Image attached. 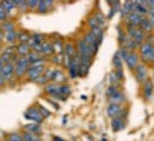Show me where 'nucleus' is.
<instances>
[{
	"mask_svg": "<svg viewBox=\"0 0 154 141\" xmlns=\"http://www.w3.org/2000/svg\"><path fill=\"white\" fill-rule=\"evenodd\" d=\"M138 54L141 59V63L147 64L149 67L154 66V44L149 43V41L141 43L138 47Z\"/></svg>",
	"mask_w": 154,
	"mask_h": 141,
	"instance_id": "f257e3e1",
	"label": "nucleus"
},
{
	"mask_svg": "<svg viewBox=\"0 0 154 141\" xmlns=\"http://www.w3.org/2000/svg\"><path fill=\"white\" fill-rule=\"evenodd\" d=\"M76 46H77V54H79L80 59L93 60L94 57H96V54H97V51H96V50H94L83 37H80L79 40H77Z\"/></svg>",
	"mask_w": 154,
	"mask_h": 141,
	"instance_id": "f03ea898",
	"label": "nucleus"
},
{
	"mask_svg": "<svg viewBox=\"0 0 154 141\" xmlns=\"http://www.w3.org/2000/svg\"><path fill=\"white\" fill-rule=\"evenodd\" d=\"M126 33L128 37H131L136 43L138 44V47H140V44L144 43L146 41V34L147 33L141 30L140 26H133V24H126Z\"/></svg>",
	"mask_w": 154,
	"mask_h": 141,
	"instance_id": "7ed1b4c3",
	"label": "nucleus"
},
{
	"mask_svg": "<svg viewBox=\"0 0 154 141\" xmlns=\"http://www.w3.org/2000/svg\"><path fill=\"white\" fill-rule=\"evenodd\" d=\"M29 66H30V61L29 59L24 56V57H19L17 61L14 63V76H16L17 80H20L26 76V73L29 70Z\"/></svg>",
	"mask_w": 154,
	"mask_h": 141,
	"instance_id": "20e7f679",
	"label": "nucleus"
},
{
	"mask_svg": "<svg viewBox=\"0 0 154 141\" xmlns=\"http://www.w3.org/2000/svg\"><path fill=\"white\" fill-rule=\"evenodd\" d=\"M133 76L136 78V81L138 84H143L147 78H150V67L144 63H140V64L133 70Z\"/></svg>",
	"mask_w": 154,
	"mask_h": 141,
	"instance_id": "39448f33",
	"label": "nucleus"
},
{
	"mask_svg": "<svg viewBox=\"0 0 154 141\" xmlns=\"http://www.w3.org/2000/svg\"><path fill=\"white\" fill-rule=\"evenodd\" d=\"M106 113H107V117L110 118H116V117H127V109L123 107L121 104H116V103H109L107 109H106Z\"/></svg>",
	"mask_w": 154,
	"mask_h": 141,
	"instance_id": "423d86ee",
	"label": "nucleus"
},
{
	"mask_svg": "<svg viewBox=\"0 0 154 141\" xmlns=\"http://www.w3.org/2000/svg\"><path fill=\"white\" fill-rule=\"evenodd\" d=\"M24 117L30 121H34V123H42L44 121V117L43 114H42V110H40V106H33V107H30L24 111Z\"/></svg>",
	"mask_w": 154,
	"mask_h": 141,
	"instance_id": "0eeeda50",
	"label": "nucleus"
},
{
	"mask_svg": "<svg viewBox=\"0 0 154 141\" xmlns=\"http://www.w3.org/2000/svg\"><path fill=\"white\" fill-rule=\"evenodd\" d=\"M43 88H44V93H46L50 98H54V100H66V98L60 94V84L50 81L49 84L44 86Z\"/></svg>",
	"mask_w": 154,
	"mask_h": 141,
	"instance_id": "6e6552de",
	"label": "nucleus"
},
{
	"mask_svg": "<svg viewBox=\"0 0 154 141\" xmlns=\"http://www.w3.org/2000/svg\"><path fill=\"white\" fill-rule=\"evenodd\" d=\"M0 73L5 76L7 84H10V86H13V84H14V80H17L16 76H14V63H13V61L6 63V64L3 66V69L0 70Z\"/></svg>",
	"mask_w": 154,
	"mask_h": 141,
	"instance_id": "1a4fd4ad",
	"label": "nucleus"
},
{
	"mask_svg": "<svg viewBox=\"0 0 154 141\" xmlns=\"http://www.w3.org/2000/svg\"><path fill=\"white\" fill-rule=\"evenodd\" d=\"M141 86V97H143L144 101H150L154 96V81L153 78H147Z\"/></svg>",
	"mask_w": 154,
	"mask_h": 141,
	"instance_id": "9d476101",
	"label": "nucleus"
},
{
	"mask_svg": "<svg viewBox=\"0 0 154 141\" xmlns=\"http://www.w3.org/2000/svg\"><path fill=\"white\" fill-rule=\"evenodd\" d=\"M140 63H141V59H140V54H138V50L137 51H130V53L127 54V57L124 59V64H126V67L131 71L134 70Z\"/></svg>",
	"mask_w": 154,
	"mask_h": 141,
	"instance_id": "9b49d317",
	"label": "nucleus"
},
{
	"mask_svg": "<svg viewBox=\"0 0 154 141\" xmlns=\"http://www.w3.org/2000/svg\"><path fill=\"white\" fill-rule=\"evenodd\" d=\"M56 3L57 0H40V3L37 6V13L40 14H46V13H50V11L54 10L56 7Z\"/></svg>",
	"mask_w": 154,
	"mask_h": 141,
	"instance_id": "f8f14e48",
	"label": "nucleus"
},
{
	"mask_svg": "<svg viewBox=\"0 0 154 141\" xmlns=\"http://www.w3.org/2000/svg\"><path fill=\"white\" fill-rule=\"evenodd\" d=\"M44 70H46V69H37V67H30V66H29V70H27V73H26V76H24L26 77V81L36 83L38 77L44 73Z\"/></svg>",
	"mask_w": 154,
	"mask_h": 141,
	"instance_id": "ddd939ff",
	"label": "nucleus"
},
{
	"mask_svg": "<svg viewBox=\"0 0 154 141\" xmlns=\"http://www.w3.org/2000/svg\"><path fill=\"white\" fill-rule=\"evenodd\" d=\"M146 16L140 14L137 11H130L126 17H124V24H133V26H140V23L143 22Z\"/></svg>",
	"mask_w": 154,
	"mask_h": 141,
	"instance_id": "4468645a",
	"label": "nucleus"
},
{
	"mask_svg": "<svg viewBox=\"0 0 154 141\" xmlns=\"http://www.w3.org/2000/svg\"><path fill=\"white\" fill-rule=\"evenodd\" d=\"M83 38H84V40H86V41H87L96 51H99V47H100V43H101V41L94 36V33L91 32V30H87V32L84 33V34H83Z\"/></svg>",
	"mask_w": 154,
	"mask_h": 141,
	"instance_id": "2eb2a0df",
	"label": "nucleus"
},
{
	"mask_svg": "<svg viewBox=\"0 0 154 141\" xmlns=\"http://www.w3.org/2000/svg\"><path fill=\"white\" fill-rule=\"evenodd\" d=\"M67 80H69V76L61 69H54L53 70V74H51V81L53 83L63 84V83H67Z\"/></svg>",
	"mask_w": 154,
	"mask_h": 141,
	"instance_id": "dca6fc26",
	"label": "nucleus"
},
{
	"mask_svg": "<svg viewBox=\"0 0 154 141\" xmlns=\"http://www.w3.org/2000/svg\"><path fill=\"white\" fill-rule=\"evenodd\" d=\"M109 103H116V104H121V106H124L127 103V97L124 91L123 90H119V91L113 94L111 97H109Z\"/></svg>",
	"mask_w": 154,
	"mask_h": 141,
	"instance_id": "f3484780",
	"label": "nucleus"
},
{
	"mask_svg": "<svg viewBox=\"0 0 154 141\" xmlns=\"http://www.w3.org/2000/svg\"><path fill=\"white\" fill-rule=\"evenodd\" d=\"M111 128H113V131H116V133L124 130V128H126V118H124V117L111 118Z\"/></svg>",
	"mask_w": 154,
	"mask_h": 141,
	"instance_id": "a211bd4d",
	"label": "nucleus"
},
{
	"mask_svg": "<svg viewBox=\"0 0 154 141\" xmlns=\"http://www.w3.org/2000/svg\"><path fill=\"white\" fill-rule=\"evenodd\" d=\"M32 51L30 49V46L27 43H17L16 44V54L19 57H24V56H27L29 53Z\"/></svg>",
	"mask_w": 154,
	"mask_h": 141,
	"instance_id": "6ab92c4d",
	"label": "nucleus"
},
{
	"mask_svg": "<svg viewBox=\"0 0 154 141\" xmlns=\"http://www.w3.org/2000/svg\"><path fill=\"white\" fill-rule=\"evenodd\" d=\"M63 54L66 56V57H72V56H76L77 54V46L76 43H73V41H67L64 44V53Z\"/></svg>",
	"mask_w": 154,
	"mask_h": 141,
	"instance_id": "aec40b11",
	"label": "nucleus"
},
{
	"mask_svg": "<svg viewBox=\"0 0 154 141\" xmlns=\"http://www.w3.org/2000/svg\"><path fill=\"white\" fill-rule=\"evenodd\" d=\"M140 29L144 30L146 33H151V32H154V24H153V22L150 20L149 17L146 16L143 19V22L140 23Z\"/></svg>",
	"mask_w": 154,
	"mask_h": 141,
	"instance_id": "412c9836",
	"label": "nucleus"
},
{
	"mask_svg": "<svg viewBox=\"0 0 154 141\" xmlns=\"http://www.w3.org/2000/svg\"><path fill=\"white\" fill-rule=\"evenodd\" d=\"M43 54L44 57H50L54 54V47H53V41L51 40H46L43 43Z\"/></svg>",
	"mask_w": 154,
	"mask_h": 141,
	"instance_id": "4be33fe9",
	"label": "nucleus"
},
{
	"mask_svg": "<svg viewBox=\"0 0 154 141\" xmlns=\"http://www.w3.org/2000/svg\"><path fill=\"white\" fill-rule=\"evenodd\" d=\"M49 59L50 63H53L54 66H64V60H66V56L64 54H57V53H54L53 56H50V57H47Z\"/></svg>",
	"mask_w": 154,
	"mask_h": 141,
	"instance_id": "5701e85b",
	"label": "nucleus"
},
{
	"mask_svg": "<svg viewBox=\"0 0 154 141\" xmlns=\"http://www.w3.org/2000/svg\"><path fill=\"white\" fill-rule=\"evenodd\" d=\"M111 64H113V67H114V70H123V69H124V60L121 59L119 53H116V54L113 56Z\"/></svg>",
	"mask_w": 154,
	"mask_h": 141,
	"instance_id": "b1692460",
	"label": "nucleus"
},
{
	"mask_svg": "<svg viewBox=\"0 0 154 141\" xmlns=\"http://www.w3.org/2000/svg\"><path fill=\"white\" fill-rule=\"evenodd\" d=\"M17 36H19V30H11V32L5 33V40H6V43H9V44L17 43Z\"/></svg>",
	"mask_w": 154,
	"mask_h": 141,
	"instance_id": "393cba45",
	"label": "nucleus"
},
{
	"mask_svg": "<svg viewBox=\"0 0 154 141\" xmlns=\"http://www.w3.org/2000/svg\"><path fill=\"white\" fill-rule=\"evenodd\" d=\"M32 38V33L27 30H19V36H17V43H29Z\"/></svg>",
	"mask_w": 154,
	"mask_h": 141,
	"instance_id": "a878e982",
	"label": "nucleus"
},
{
	"mask_svg": "<svg viewBox=\"0 0 154 141\" xmlns=\"http://www.w3.org/2000/svg\"><path fill=\"white\" fill-rule=\"evenodd\" d=\"M90 66H91V63H84V61H80L79 69H77V74H79V77L86 76V74L88 73V70H90Z\"/></svg>",
	"mask_w": 154,
	"mask_h": 141,
	"instance_id": "bb28decb",
	"label": "nucleus"
},
{
	"mask_svg": "<svg viewBox=\"0 0 154 141\" xmlns=\"http://www.w3.org/2000/svg\"><path fill=\"white\" fill-rule=\"evenodd\" d=\"M11 2L14 3V6H16V9L19 11H22V13H24V11H29L27 0H11Z\"/></svg>",
	"mask_w": 154,
	"mask_h": 141,
	"instance_id": "cd10ccee",
	"label": "nucleus"
},
{
	"mask_svg": "<svg viewBox=\"0 0 154 141\" xmlns=\"http://www.w3.org/2000/svg\"><path fill=\"white\" fill-rule=\"evenodd\" d=\"M40 130H42L40 123H34V121H32L30 124L24 125V131H29V133H36V134H38V133H40Z\"/></svg>",
	"mask_w": 154,
	"mask_h": 141,
	"instance_id": "c85d7f7f",
	"label": "nucleus"
},
{
	"mask_svg": "<svg viewBox=\"0 0 154 141\" xmlns=\"http://www.w3.org/2000/svg\"><path fill=\"white\" fill-rule=\"evenodd\" d=\"M0 5L5 7V10L9 13V16H10V14H11V13H13L14 10H17L16 6H14V3H13L11 0H2V3H0Z\"/></svg>",
	"mask_w": 154,
	"mask_h": 141,
	"instance_id": "c756f323",
	"label": "nucleus"
},
{
	"mask_svg": "<svg viewBox=\"0 0 154 141\" xmlns=\"http://www.w3.org/2000/svg\"><path fill=\"white\" fill-rule=\"evenodd\" d=\"M2 24V30L5 33L7 32H11V30H16V24H14V22H11V20H5V22H2L0 23Z\"/></svg>",
	"mask_w": 154,
	"mask_h": 141,
	"instance_id": "7c9ffc66",
	"label": "nucleus"
},
{
	"mask_svg": "<svg viewBox=\"0 0 154 141\" xmlns=\"http://www.w3.org/2000/svg\"><path fill=\"white\" fill-rule=\"evenodd\" d=\"M130 11H133V5H131V2L130 0H126V3H124V6L120 9V14H121V17L124 19V17L130 13Z\"/></svg>",
	"mask_w": 154,
	"mask_h": 141,
	"instance_id": "2f4dec72",
	"label": "nucleus"
},
{
	"mask_svg": "<svg viewBox=\"0 0 154 141\" xmlns=\"http://www.w3.org/2000/svg\"><path fill=\"white\" fill-rule=\"evenodd\" d=\"M94 17L97 19V22H99V26L101 29H106V24H107V20H106V17H104V14L101 13L100 10H97L96 13H94Z\"/></svg>",
	"mask_w": 154,
	"mask_h": 141,
	"instance_id": "473e14b6",
	"label": "nucleus"
},
{
	"mask_svg": "<svg viewBox=\"0 0 154 141\" xmlns=\"http://www.w3.org/2000/svg\"><path fill=\"white\" fill-rule=\"evenodd\" d=\"M23 140L24 141H42V138H40L36 133H29V131H24V133H23Z\"/></svg>",
	"mask_w": 154,
	"mask_h": 141,
	"instance_id": "72a5a7b5",
	"label": "nucleus"
},
{
	"mask_svg": "<svg viewBox=\"0 0 154 141\" xmlns=\"http://www.w3.org/2000/svg\"><path fill=\"white\" fill-rule=\"evenodd\" d=\"M60 94L64 98H67L69 96H70V94H72V87L69 86L67 83H63V84H60Z\"/></svg>",
	"mask_w": 154,
	"mask_h": 141,
	"instance_id": "f704fd0d",
	"label": "nucleus"
},
{
	"mask_svg": "<svg viewBox=\"0 0 154 141\" xmlns=\"http://www.w3.org/2000/svg\"><path fill=\"white\" fill-rule=\"evenodd\" d=\"M119 90H121V87L114 86V84H109L107 90H106V97H107V98L111 97V96H113V94H116V93L119 91Z\"/></svg>",
	"mask_w": 154,
	"mask_h": 141,
	"instance_id": "c9c22d12",
	"label": "nucleus"
},
{
	"mask_svg": "<svg viewBox=\"0 0 154 141\" xmlns=\"http://www.w3.org/2000/svg\"><path fill=\"white\" fill-rule=\"evenodd\" d=\"M109 81H110V84H114V86H119V87H123V83L117 78V76H116L114 70L111 71L110 74H109Z\"/></svg>",
	"mask_w": 154,
	"mask_h": 141,
	"instance_id": "e433bc0d",
	"label": "nucleus"
},
{
	"mask_svg": "<svg viewBox=\"0 0 154 141\" xmlns=\"http://www.w3.org/2000/svg\"><path fill=\"white\" fill-rule=\"evenodd\" d=\"M26 57L29 59V61H30V63H33V61H36V60H38V59H42V57H44V56L42 54V53H37V51L32 50V51H30Z\"/></svg>",
	"mask_w": 154,
	"mask_h": 141,
	"instance_id": "4c0bfd02",
	"label": "nucleus"
},
{
	"mask_svg": "<svg viewBox=\"0 0 154 141\" xmlns=\"http://www.w3.org/2000/svg\"><path fill=\"white\" fill-rule=\"evenodd\" d=\"M87 26H88V29H90V30H91V29H96V27H100L99 22H97V19L94 17V14H93V16H90L87 19Z\"/></svg>",
	"mask_w": 154,
	"mask_h": 141,
	"instance_id": "58836bf2",
	"label": "nucleus"
},
{
	"mask_svg": "<svg viewBox=\"0 0 154 141\" xmlns=\"http://www.w3.org/2000/svg\"><path fill=\"white\" fill-rule=\"evenodd\" d=\"M50 83V78L47 76H46V74H42V76L38 77L37 78V81H36V84H38V86H42V87H44V86H47V84H49Z\"/></svg>",
	"mask_w": 154,
	"mask_h": 141,
	"instance_id": "ea45409f",
	"label": "nucleus"
},
{
	"mask_svg": "<svg viewBox=\"0 0 154 141\" xmlns=\"http://www.w3.org/2000/svg\"><path fill=\"white\" fill-rule=\"evenodd\" d=\"M6 141H24V140H23V134H20V133H11V134H9Z\"/></svg>",
	"mask_w": 154,
	"mask_h": 141,
	"instance_id": "a19ab883",
	"label": "nucleus"
},
{
	"mask_svg": "<svg viewBox=\"0 0 154 141\" xmlns=\"http://www.w3.org/2000/svg\"><path fill=\"white\" fill-rule=\"evenodd\" d=\"M40 3V0H27V6L30 11H36L37 10V6Z\"/></svg>",
	"mask_w": 154,
	"mask_h": 141,
	"instance_id": "79ce46f5",
	"label": "nucleus"
},
{
	"mask_svg": "<svg viewBox=\"0 0 154 141\" xmlns=\"http://www.w3.org/2000/svg\"><path fill=\"white\" fill-rule=\"evenodd\" d=\"M9 19V13L5 10V7L0 5V23L2 22H5V20H7Z\"/></svg>",
	"mask_w": 154,
	"mask_h": 141,
	"instance_id": "37998d69",
	"label": "nucleus"
},
{
	"mask_svg": "<svg viewBox=\"0 0 154 141\" xmlns=\"http://www.w3.org/2000/svg\"><path fill=\"white\" fill-rule=\"evenodd\" d=\"M146 41H149V43L154 44V32L147 33V34H146Z\"/></svg>",
	"mask_w": 154,
	"mask_h": 141,
	"instance_id": "c03bdc74",
	"label": "nucleus"
},
{
	"mask_svg": "<svg viewBox=\"0 0 154 141\" xmlns=\"http://www.w3.org/2000/svg\"><path fill=\"white\" fill-rule=\"evenodd\" d=\"M147 17H149L150 20L153 22V24H154V9H149V13H147Z\"/></svg>",
	"mask_w": 154,
	"mask_h": 141,
	"instance_id": "a18cd8bd",
	"label": "nucleus"
},
{
	"mask_svg": "<svg viewBox=\"0 0 154 141\" xmlns=\"http://www.w3.org/2000/svg\"><path fill=\"white\" fill-rule=\"evenodd\" d=\"M146 3L149 6V9H154V0H146Z\"/></svg>",
	"mask_w": 154,
	"mask_h": 141,
	"instance_id": "49530a36",
	"label": "nucleus"
},
{
	"mask_svg": "<svg viewBox=\"0 0 154 141\" xmlns=\"http://www.w3.org/2000/svg\"><path fill=\"white\" fill-rule=\"evenodd\" d=\"M5 41V32L0 29V43H3Z\"/></svg>",
	"mask_w": 154,
	"mask_h": 141,
	"instance_id": "de8ad7c7",
	"label": "nucleus"
},
{
	"mask_svg": "<svg viewBox=\"0 0 154 141\" xmlns=\"http://www.w3.org/2000/svg\"><path fill=\"white\" fill-rule=\"evenodd\" d=\"M53 141H66V140L61 138V137H59V136H56V137H53Z\"/></svg>",
	"mask_w": 154,
	"mask_h": 141,
	"instance_id": "09e8293b",
	"label": "nucleus"
},
{
	"mask_svg": "<svg viewBox=\"0 0 154 141\" xmlns=\"http://www.w3.org/2000/svg\"><path fill=\"white\" fill-rule=\"evenodd\" d=\"M60 3H69V0H59Z\"/></svg>",
	"mask_w": 154,
	"mask_h": 141,
	"instance_id": "8fccbe9b",
	"label": "nucleus"
},
{
	"mask_svg": "<svg viewBox=\"0 0 154 141\" xmlns=\"http://www.w3.org/2000/svg\"><path fill=\"white\" fill-rule=\"evenodd\" d=\"M153 80H154V66H153Z\"/></svg>",
	"mask_w": 154,
	"mask_h": 141,
	"instance_id": "3c124183",
	"label": "nucleus"
},
{
	"mask_svg": "<svg viewBox=\"0 0 154 141\" xmlns=\"http://www.w3.org/2000/svg\"><path fill=\"white\" fill-rule=\"evenodd\" d=\"M2 51H3V50H2V47H0V56H2Z\"/></svg>",
	"mask_w": 154,
	"mask_h": 141,
	"instance_id": "603ef678",
	"label": "nucleus"
},
{
	"mask_svg": "<svg viewBox=\"0 0 154 141\" xmlns=\"http://www.w3.org/2000/svg\"><path fill=\"white\" fill-rule=\"evenodd\" d=\"M69 2H74V0H69Z\"/></svg>",
	"mask_w": 154,
	"mask_h": 141,
	"instance_id": "864d4df0",
	"label": "nucleus"
},
{
	"mask_svg": "<svg viewBox=\"0 0 154 141\" xmlns=\"http://www.w3.org/2000/svg\"><path fill=\"white\" fill-rule=\"evenodd\" d=\"M0 29H2V24H0Z\"/></svg>",
	"mask_w": 154,
	"mask_h": 141,
	"instance_id": "5fc2aeb1",
	"label": "nucleus"
}]
</instances>
